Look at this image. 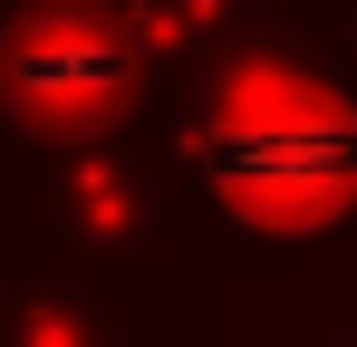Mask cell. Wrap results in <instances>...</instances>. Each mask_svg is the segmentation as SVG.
<instances>
[{"label":"cell","mask_w":357,"mask_h":347,"mask_svg":"<svg viewBox=\"0 0 357 347\" xmlns=\"http://www.w3.org/2000/svg\"><path fill=\"white\" fill-rule=\"evenodd\" d=\"M203 183L251 231H328L357 213V107L299 68H241L203 116Z\"/></svg>","instance_id":"cell-1"},{"label":"cell","mask_w":357,"mask_h":347,"mask_svg":"<svg viewBox=\"0 0 357 347\" xmlns=\"http://www.w3.org/2000/svg\"><path fill=\"white\" fill-rule=\"evenodd\" d=\"M126 68L135 58H126V39L107 20H39L20 39V58H10V87H20V107L49 116V125H87V116L116 107Z\"/></svg>","instance_id":"cell-2"}]
</instances>
